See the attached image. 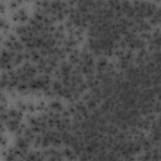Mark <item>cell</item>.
Returning <instances> with one entry per match:
<instances>
[{
  "mask_svg": "<svg viewBox=\"0 0 161 161\" xmlns=\"http://www.w3.org/2000/svg\"><path fill=\"white\" fill-rule=\"evenodd\" d=\"M26 18H28V15H26V13L24 10H19L18 13H15V15H14V19L18 20V22H25Z\"/></svg>",
  "mask_w": 161,
  "mask_h": 161,
  "instance_id": "1",
  "label": "cell"
}]
</instances>
